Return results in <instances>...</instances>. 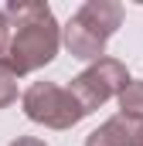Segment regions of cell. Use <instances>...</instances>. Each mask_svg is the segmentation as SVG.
Listing matches in <instances>:
<instances>
[{
	"mask_svg": "<svg viewBox=\"0 0 143 146\" xmlns=\"http://www.w3.org/2000/svg\"><path fill=\"white\" fill-rule=\"evenodd\" d=\"M3 14L10 21V41L0 58V72L24 78L51 65L61 48V24L55 21V10L41 0H10Z\"/></svg>",
	"mask_w": 143,
	"mask_h": 146,
	"instance_id": "6da1fadb",
	"label": "cell"
},
{
	"mask_svg": "<svg viewBox=\"0 0 143 146\" xmlns=\"http://www.w3.org/2000/svg\"><path fill=\"white\" fill-rule=\"evenodd\" d=\"M119 24H123V3H116V0H85L68 17V24L61 27V44L68 48L72 58L92 65V61L106 58V44L119 31Z\"/></svg>",
	"mask_w": 143,
	"mask_h": 146,
	"instance_id": "7a4b0ae2",
	"label": "cell"
},
{
	"mask_svg": "<svg viewBox=\"0 0 143 146\" xmlns=\"http://www.w3.org/2000/svg\"><path fill=\"white\" fill-rule=\"evenodd\" d=\"M21 109H24V115L31 122L48 126V129H72V126H78L85 119L82 106L58 82H34V85H27L24 95H21Z\"/></svg>",
	"mask_w": 143,
	"mask_h": 146,
	"instance_id": "3957f363",
	"label": "cell"
},
{
	"mask_svg": "<svg viewBox=\"0 0 143 146\" xmlns=\"http://www.w3.org/2000/svg\"><path fill=\"white\" fill-rule=\"evenodd\" d=\"M126 82H130V68L119 58H109L106 54V58L92 61L85 72L75 75L72 85H68V92H72V99L82 106V112L92 115L99 106H106L109 99H116L126 88Z\"/></svg>",
	"mask_w": 143,
	"mask_h": 146,
	"instance_id": "277c9868",
	"label": "cell"
},
{
	"mask_svg": "<svg viewBox=\"0 0 143 146\" xmlns=\"http://www.w3.org/2000/svg\"><path fill=\"white\" fill-rule=\"evenodd\" d=\"M143 136V122H133L126 115H109L99 129L85 136V146H133Z\"/></svg>",
	"mask_w": 143,
	"mask_h": 146,
	"instance_id": "5b68a950",
	"label": "cell"
},
{
	"mask_svg": "<svg viewBox=\"0 0 143 146\" xmlns=\"http://www.w3.org/2000/svg\"><path fill=\"white\" fill-rule=\"evenodd\" d=\"M116 102H119V115H126L133 122H143V82L140 78H130L126 88L116 95Z\"/></svg>",
	"mask_w": 143,
	"mask_h": 146,
	"instance_id": "8992f818",
	"label": "cell"
},
{
	"mask_svg": "<svg viewBox=\"0 0 143 146\" xmlns=\"http://www.w3.org/2000/svg\"><path fill=\"white\" fill-rule=\"evenodd\" d=\"M17 102V78H10L7 72H0V109Z\"/></svg>",
	"mask_w": 143,
	"mask_h": 146,
	"instance_id": "52a82bcc",
	"label": "cell"
},
{
	"mask_svg": "<svg viewBox=\"0 0 143 146\" xmlns=\"http://www.w3.org/2000/svg\"><path fill=\"white\" fill-rule=\"evenodd\" d=\"M7 41H10V21H7V14H3V7H0V58H3V51H7Z\"/></svg>",
	"mask_w": 143,
	"mask_h": 146,
	"instance_id": "ba28073f",
	"label": "cell"
},
{
	"mask_svg": "<svg viewBox=\"0 0 143 146\" xmlns=\"http://www.w3.org/2000/svg\"><path fill=\"white\" fill-rule=\"evenodd\" d=\"M10 146H48L44 139H37V136H17Z\"/></svg>",
	"mask_w": 143,
	"mask_h": 146,
	"instance_id": "9c48e42d",
	"label": "cell"
},
{
	"mask_svg": "<svg viewBox=\"0 0 143 146\" xmlns=\"http://www.w3.org/2000/svg\"><path fill=\"white\" fill-rule=\"evenodd\" d=\"M133 146H143V136H140V139H136V143H133Z\"/></svg>",
	"mask_w": 143,
	"mask_h": 146,
	"instance_id": "30bf717a",
	"label": "cell"
}]
</instances>
